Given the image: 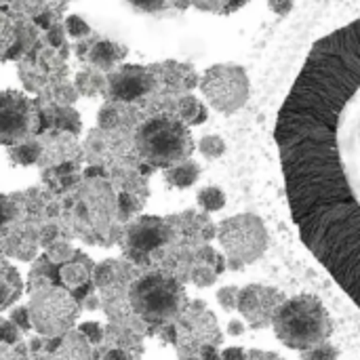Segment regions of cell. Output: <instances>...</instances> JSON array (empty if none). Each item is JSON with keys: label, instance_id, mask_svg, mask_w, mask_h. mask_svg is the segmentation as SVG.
<instances>
[{"label": "cell", "instance_id": "cell-23", "mask_svg": "<svg viewBox=\"0 0 360 360\" xmlns=\"http://www.w3.org/2000/svg\"><path fill=\"white\" fill-rule=\"evenodd\" d=\"M38 146L34 143H27V146H19L17 150H13V158L19 162V165H32L36 158H38Z\"/></svg>", "mask_w": 360, "mask_h": 360}, {"label": "cell", "instance_id": "cell-1", "mask_svg": "<svg viewBox=\"0 0 360 360\" xmlns=\"http://www.w3.org/2000/svg\"><path fill=\"white\" fill-rule=\"evenodd\" d=\"M274 141L304 247L360 308V19L312 44Z\"/></svg>", "mask_w": 360, "mask_h": 360}, {"label": "cell", "instance_id": "cell-32", "mask_svg": "<svg viewBox=\"0 0 360 360\" xmlns=\"http://www.w3.org/2000/svg\"><path fill=\"white\" fill-rule=\"evenodd\" d=\"M200 360H221V352L217 350V346H205L200 350Z\"/></svg>", "mask_w": 360, "mask_h": 360}, {"label": "cell", "instance_id": "cell-26", "mask_svg": "<svg viewBox=\"0 0 360 360\" xmlns=\"http://www.w3.org/2000/svg\"><path fill=\"white\" fill-rule=\"evenodd\" d=\"M68 32H70L74 38H80V36L89 34V25H86L80 17L72 15V17H68Z\"/></svg>", "mask_w": 360, "mask_h": 360}, {"label": "cell", "instance_id": "cell-29", "mask_svg": "<svg viewBox=\"0 0 360 360\" xmlns=\"http://www.w3.org/2000/svg\"><path fill=\"white\" fill-rule=\"evenodd\" d=\"M249 360H285L276 352H264V350H249Z\"/></svg>", "mask_w": 360, "mask_h": 360}, {"label": "cell", "instance_id": "cell-2", "mask_svg": "<svg viewBox=\"0 0 360 360\" xmlns=\"http://www.w3.org/2000/svg\"><path fill=\"white\" fill-rule=\"evenodd\" d=\"M272 329L276 340L285 348L306 352L329 342L333 333V321L329 310L316 295L302 293L285 300L272 321Z\"/></svg>", "mask_w": 360, "mask_h": 360}, {"label": "cell", "instance_id": "cell-14", "mask_svg": "<svg viewBox=\"0 0 360 360\" xmlns=\"http://www.w3.org/2000/svg\"><path fill=\"white\" fill-rule=\"evenodd\" d=\"M177 114H179V120L188 127L192 124H202L207 120V108L196 99V97H184L177 105Z\"/></svg>", "mask_w": 360, "mask_h": 360}, {"label": "cell", "instance_id": "cell-28", "mask_svg": "<svg viewBox=\"0 0 360 360\" xmlns=\"http://www.w3.org/2000/svg\"><path fill=\"white\" fill-rule=\"evenodd\" d=\"M13 323L15 325H19L21 329H30L32 327V323H30V314H27V310H15L13 312Z\"/></svg>", "mask_w": 360, "mask_h": 360}, {"label": "cell", "instance_id": "cell-5", "mask_svg": "<svg viewBox=\"0 0 360 360\" xmlns=\"http://www.w3.org/2000/svg\"><path fill=\"white\" fill-rule=\"evenodd\" d=\"M131 306L146 321L162 323L184 312L186 293L175 278L167 274H150L133 287Z\"/></svg>", "mask_w": 360, "mask_h": 360}, {"label": "cell", "instance_id": "cell-15", "mask_svg": "<svg viewBox=\"0 0 360 360\" xmlns=\"http://www.w3.org/2000/svg\"><path fill=\"white\" fill-rule=\"evenodd\" d=\"M196 200L205 213H215V211H221L226 207V192L217 186H207L198 192Z\"/></svg>", "mask_w": 360, "mask_h": 360}, {"label": "cell", "instance_id": "cell-30", "mask_svg": "<svg viewBox=\"0 0 360 360\" xmlns=\"http://www.w3.org/2000/svg\"><path fill=\"white\" fill-rule=\"evenodd\" d=\"M0 360H23L6 342H0Z\"/></svg>", "mask_w": 360, "mask_h": 360}, {"label": "cell", "instance_id": "cell-24", "mask_svg": "<svg viewBox=\"0 0 360 360\" xmlns=\"http://www.w3.org/2000/svg\"><path fill=\"white\" fill-rule=\"evenodd\" d=\"M80 335H82L89 344H97V342H101L103 331H101V327H99L97 323H84V325L80 327Z\"/></svg>", "mask_w": 360, "mask_h": 360}, {"label": "cell", "instance_id": "cell-10", "mask_svg": "<svg viewBox=\"0 0 360 360\" xmlns=\"http://www.w3.org/2000/svg\"><path fill=\"white\" fill-rule=\"evenodd\" d=\"M36 108L25 95L17 91L0 93V143L23 141L36 131Z\"/></svg>", "mask_w": 360, "mask_h": 360}, {"label": "cell", "instance_id": "cell-4", "mask_svg": "<svg viewBox=\"0 0 360 360\" xmlns=\"http://www.w3.org/2000/svg\"><path fill=\"white\" fill-rule=\"evenodd\" d=\"M137 146L150 162L160 167H175L186 162L194 152V139L188 124L169 116L146 122L139 131Z\"/></svg>", "mask_w": 360, "mask_h": 360}, {"label": "cell", "instance_id": "cell-7", "mask_svg": "<svg viewBox=\"0 0 360 360\" xmlns=\"http://www.w3.org/2000/svg\"><path fill=\"white\" fill-rule=\"evenodd\" d=\"M30 323L40 335L57 338L72 329L78 319V304L76 300L59 289V287H44L38 289L27 308Z\"/></svg>", "mask_w": 360, "mask_h": 360}, {"label": "cell", "instance_id": "cell-33", "mask_svg": "<svg viewBox=\"0 0 360 360\" xmlns=\"http://www.w3.org/2000/svg\"><path fill=\"white\" fill-rule=\"evenodd\" d=\"M103 360H133L124 350H110Z\"/></svg>", "mask_w": 360, "mask_h": 360}, {"label": "cell", "instance_id": "cell-6", "mask_svg": "<svg viewBox=\"0 0 360 360\" xmlns=\"http://www.w3.org/2000/svg\"><path fill=\"white\" fill-rule=\"evenodd\" d=\"M200 91L219 114H236L251 95L249 74L238 63H215L200 78Z\"/></svg>", "mask_w": 360, "mask_h": 360}, {"label": "cell", "instance_id": "cell-16", "mask_svg": "<svg viewBox=\"0 0 360 360\" xmlns=\"http://www.w3.org/2000/svg\"><path fill=\"white\" fill-rule=\"evenodd\" d=\"M190 2L200 11H209V13H217V15H230L238 8H243L245 4H249L251 0H190Z\"/></svg>", "mask_w": 360, "mask_h": 360}, {"label": "cell", "instance_id": "cell-17", "mask_svg": "<svg viewBox=\"0 0 360 360\" xmlns=\"http://www.w3.org/2000/svg\"><path fill=\"white\" fill-rule=\"evenodd\" d=\"M226 141L224 137L219 135H205L200 141H198V150L200 154L207 158V160H215V158H221L226 154Z\"/></svg>", "mask_w": 360, "mask_h": 360}, {"label": "cell", "instance_id": "cell-27", "mask_svg": "<svg viewBox=\"0 0 360 360\" xmlns=\"http://www.w3.org/2000/svg\"><path fill=\"white\" fill-rule=\"evenodd\" d=\"M221 360H249V352L240 346H232L221 352Z\"/></svg>", "mask_w": 360, "mask_h": 360}, {"label": "cell", "instance_id": "cell-31", "mask_svg": "<svg viewBox=\"0 0 360 360\" xmlns=\"http://www.w3.org/2000/svg\"><path fill=\"white\" fill-rule=\"evenodd\" d=\"M245 331H247L245 321H230V323H228V335L238 338V335H243Z\"/></svg>", "mask_w": 360, "mask_h": 360}, {"label": "cell", "instance_id": "cell-18", "mask_svg": "<svg viewBox=\"0 0 360 360\" xmlns=\"http://www.w3.org/2000/svg\"><path fill=\"white\" fill-rule=\"evenodd\" d=\"M338 359H340V350H338L333 344H329V342H325V344H321V346H314V348H310V350L302 352V360H338Z\"/></svg>", "mask_w": 360, "mask_h": 360}, {"label": "cell", "instance_id": "cell-13", "mask_svg": "<svg viewBox=\"0 0 360 360\" xmlns=\"http://www.w3.org/2000/svg\"><path fill=\"white\" fill-rule=\"evenodd\" d=\"M167 181L173 186V188H179V190H188L192 188L198 177H200V167L194 162V160H186V162H179L175 167H169L167 173H165Z\"/></svg>", "mask_w": 360, "mask_h": 360}, {"label": "cell", "instance_id": "cell-20", "mask_svg": "<svg viewBox=\"0 0 360 360\" xmlns=\"http://www.w3.org/2000/svg\"><path fill=\"white\" fill-rule=\"evenodd\" d=\"M238 287H234V285H228V287H221L219 291H217V302H219V306L226 310V312H232V310H236V302H238Z\"/></svg>", "mask_w": 360, "mask_h": 360}, {"label": "cell", "instance_id": "cell-3", "mask_svg": "<svg viewBox=\"0 0 360 360\" xmlns=\"http://www.w3.org/2000/svg\"><path fill=\"white\" fill-rule=\"evenodd\" d=\"M215 238L219 240L228 268L234 272L259 262L270 245L266 224L253 213H240L224 219L217 226Z\"/></svg>", "mask_w": 360, "mask_h": 360}, {"label": "cell", "instance_id": "cell-19", "mask_svg": "<svg viewBox=\"0 0 360 360\" xmlns=\"http://www.w3.org/2000/svg\"><path fill=\"white\" fill-rule=\"evenodd\" d=\"M61 278H63V283H65L68 287H80V285H84V281H86V270H84L82 266L72 264V266H65V268L61 270Z\"/></svg>", "mask_w": 360, "mask_h": 360}, {"label": "cell", "instance_id": "cell-8", "mask_svg": "<svg viewBox=\"0 0 360 360\" xmlns=\"http://www.w3.org/2000/svg\"><path fill=\"white\" fill-rule=\"evenodd\" d=\"M181 321L175 327V344L188 352H200L205 346H219L221 331L217 319L202 302H192L181 312Z\"/></svg>", "mask_w": 360, "mask_h": 360}, {"label": "cell", "instance_id": "cell-12", "mask_svg": "<svg viewBox=\"0 0 360 360\" xmlns=\"http://www.w3.org/2000/svg\"><path fill=\"white\" fill-rule=\"evenodd\" d=\"M49 360H91L89 342L82 335H68L59 348H53Z\"/></svg>", "mask_w": 360, "mask_h": 360}, {"label": "cell", "instance_id": "cell-22", "mask_svg": "<svg viewBox=\"0 0 360 360\" xmlns=\"http://www.w3.org/2000/svg\"><path fill=\"white\" fill-rule=\"evenodd\" d=\"M15 42V30H13V23L0 13V57L13 46Z\"/></svg>", "mask_w": 360, "mask_h": 360}, {"label": "cell", "instance_id": "cell-11", "mask_svg": "<svg viewBox=\"0 0 360 360\" xmlns=\"http://www.w3.org/2000/svg\"><path fill=\"white\" fill-rule=\"evenodd\" d=\"M167 236H169V228H167L162 221H158V219H148L141 228H137V230L133 232V243L139 245L141 249L150 251V249L162 245V243L167 240Z\"/></svg>", "mask_w": 360, "mask_h": 360}, {"label": "cell", "instance_id": "cell-21", "mask_svg": "<svg viewBox=\"0 0 360 360\" xmlns=\"http://www.w3.org/2000/svg\"><path fill=\"white\" fill-rule=\"evenodd\" d=\"M118 57V53H116V46L114 44H110V42H103V44H97L95 46V51H93V61L97 63V65H110L114 59Z\"/></svg>", "mask_w": 360, "mask_h": 360}, {"label": "cell", "instance_id": "cell-9", "mask_svg": "<svg viewBox=\"0 0 360 360\" xmlns=\"http://www.w3.org/2000/svg\"><path fill=\"white\" fill-rule=\"evenodd\" d=\"M285 293L268 285H247L238 291L236 310L245 319V325L253 331L272 327L278 308L285 304Z\"/></svg>", "mask_w": 360, "mask_h": 360}, {"label": "cell", "instance_id": "cell-25", "mask_svg": "<svg viewBox=\"0 0 360 360\" xmlns=\"http://www.w3.org/2000/svg\"><path fill=\"white\" fill-rule=\"evenodd\" d=\"M295 6V0H268V8L278 15V17H287Z\"/></svg>", "mask_w": 360, "mask_h": 360}]
</instances>
